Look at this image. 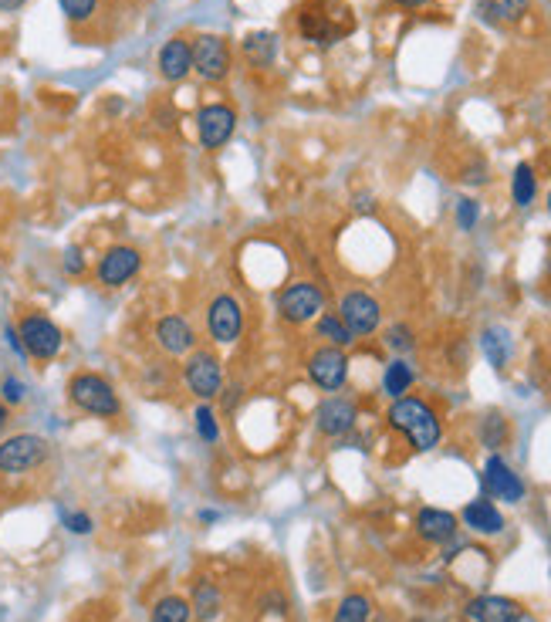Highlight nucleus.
<instances>
[{
	"label": "nucleus",
	"mask_w": 551,
	"mask_h": 622,
	"mask_svg": "<svg viewBox=\"0 0 551 622\" xmlns=\"http://www.w3.org/2000/svg\"><path fill=\"white\" fill-rule=\"evenodd\" d=\"M386 420H389V426H393V430H399L406 440H410L413 450H420V453L433 450L443 440L440 416L433 413L430 403H423V399H416V396H399V399H393V406H389Z\"/></svg>",
	"instance_id": "obj_1"
},
{
	"label": "nucleus",
	"mask_w": 551,
	"mask_h": 622,
	"mask_svg": "<svg viewBox=\"0 0 551 622\" xmlns=\"http://www.w3.org/2000/svg\"><path fill=\"white\" fill-rule=\"evenodd\" d=\"M68 399L71 406H78L88 416H99V420H115L122 413V399L112 389V382L99 376V372H75L68 379Z\"/></svg>",
	"instance_id": "obj_2"
},
{
	"label": "nucleus",
	"mask_w": 551,
	"mask_h": 622,
	"mask_svg": "<svg viewBox=\"0 0 551 622\" xmlns=\"http://www.w3.org/2000/svg\"><path fill=\"white\" fill-rule=\"evenodd\" d=\"M278 315L288 325H308L325 311V291L311 281H295L278 291Z\"/></svg>",
	"instance_id": "obj_3"
},
{
	"label": "nucleus",
	"mask_w": 551,
	"mask_h": 622,
	"mask_svg": "<svg viewBox=\"0 0 551 622\" xmlns=\"http://www.w3.org/2000/svg\"><path fill=\"white\" fill-rule=\"evenodd\" d=\"M48 440L38 433H14V437L0 440V474H28L38 470L48 460Z\"/></svg>",
	"instance_id": "obj_4"
},
{
	"label": "nucleus",
	"mask_w": 551,
	"mask_h": 622,
	"mask_svg": "<svg viewBox=\"0 0 551 622\" xmlns=\"http://www.w3.org/2000/svg\"><path fill=\"white\" fill-rule=\"evenodd\" d=\"M17 335H21L24 349H28V359L38 362H51L65 349V332L48 315H24L21 325H17Z\"/></svg>",
	"instance_id": "obj_5"
},
{
	"label": "nucleus",
	"mask_w": 551,
	"mask_h": 622,
	"mask_svg": "<svg viewBox=\"0 0 551 622\" xmlns=\"http://www.w3.org/2000/svg\"><path fill=\"white\" fill-rule=\"evenodd\" d=\"M183 379H186V389L207 403V399L220 396V389H224V366H220V359L213 352L197 349L186 359Z\"/></svg>",
	"instance_id": "obj_6"
},
{
	"label": "nucleus",
	"mask_w": 551,
	"mask_h": 622,
	"mask_svg": "<svg viewBox=\"0 0 551 622\" xmlns=\"http://www.w3.org/2000/svg\"><path fill=\"white\" fill-rule=\"evenodd\" d=\"M207 328L217 345H237L244 335V305L234 295H217L207 308Z\"/></svg>",
	"instance_id": "obj_7"
},
{
	"label": "nucleus",
	"mask_w": 551,
	"mask_h": 622,
	"mask_svg": "<svg viewBox=\"0 0 551 622\" xmlns=\"http://www.w3.org/2000/svg\"><path fill=\"white\" fill-rule=\"evenodd\" d=\"M308 379L315 382L325 393H335V389L345 386L349 379V355L345 349H335V345H322L308 355Z\"/></svg>",
	"instance_id": "obj_8"
},
{
	"label": "nucleus",
	"mask_w": 551,
	"mask_h": 622,
	"mask_svg": "<svg viewBox=\"0 0 551 622\" xmlns=\"http://www.w3.org/2000/svg\"><path fill=\"white\" fill-rule=\"evenodd\" d=\"M339 318L355 339H362V335H372L382 325V305L366 291H349L339 305Z\"/></svg>",
	"instance_id": "obj_9"
},
{
	"label": "nucleus",
	"mask_w": 551,
	"mask_h": 622,
	"mask_svg": "<svg viewBox=\"0 0 551 622\" xmlns=\"http://www.w3.org/2000/svg\"><path fill=\"white\" fill-rule=\"evenodd\" d=\"M139 268H142V254L136 251V247L115 244V247H109V251L102 254V261H99V268H95V274H99L102 288H122V284H129L132 278H136Z\"/></svg>",
	"instance_id": "obj_10"
},
{
	"label": "nucleus",
	"mask_w": 551,
	"mask_h": 622,
	"mask_svg": "<svg viewBox=\"0 0 551 622\" xmlns=\"http://www.w3.org/2000/svg\"><path fill=\"white\" fill-rule=\"evenodd\" d=\"M193 68L200 71L207 82H224L230 71V48L217 34H200L193 44Z\"/></svg>",
	"instance_id": "obj_11"
},
{
	"label": "nucleus",
	"mask_w": 551,
	"mask_h": 622,
	"mask_svg": "<svg viewBox=\"0 0 551 622\" xmlns=\"http://www.w3.org/2000/svg\"><path fill=\"white\" fill-rule=\"evenodd\" d=\"M484 491L497 497V501H508V504H518L524 497V484L521 477L514 474L511 464L504 457H497V453H491L484 464Z\"/></svg>",
	"instance_id": "obj_12"
},
{
	"label": "nucleus",
	"mask_w": 551,
	"mask_h": 622,
	"mask_svg": "<svg viewBox=\"0 0 551 622\" xmlns=\"http://www.w3.org/2000/svg\"><path fill=\"white\" fill-rule=\"evenodd\" d=\"M355 420H359V410H355V403L345 396L325 399V403L315 410V426H318V433H325V437H345V433H352Z\"/></svg>",
	"instance_id": "obj_13"
},
{
	"label": "nucleus",
	"mask_w": 551,
	"mask_h": 622,
	"mask_svg": "<svg viewBox=\"0 0 551 622\" xmlns=\"http://www.w3.org/2000/svg\"><path fill=\"white\" fill-rule=\"evenodd\" d=\"M156 345L166 355H186L197 345V328L183 315H163L156 322Z\"/></svg>",
	"instance_id": "obj_14"
},
{
	"label": "nucleus",
	"mask_w": 551,
	"mask_h": 622,
	"mask_svg": "<svg viewBox=\"0 0 551 622\" xmlns=\"http://www.w3.org/2000/svg\"><path fill=\"white\" fill-rule=\"evenodd\" d=\"M234 126H237V115L234 109H227V105H207V109H200L197 115V132L207 149L224 146V142L234 136Z\"/></svg>",
	"instance_id": "obj_15"
},
{
	"label": "nucleus",
	"mask_w": 551,
	"mask_h": 622,
	"mask_svg": "<svg viewBox=\"0 0 551 622\" xmlns=\"http://www.w3.org/2000/svg\"><path fill=\"white\" fill-rule=\"evenodd\" d=\"M521 612L518 599H508V595H477L464 606L467 622H514Z\"/></svg>",
	"instance_id": "obj_16"
},
{
	"label": "nucleus",
	"mask_w": 551,
	"mask_h": 622,
	"mask_svg": "<svg viewBox=\"0 0 551 622\" xmlns=\"http://www.w3.org/2000/svg\"><path fill=\"white\" fill-rule=\"evenodd\" d=\"M416 535L430 545H447L457 538V514L440 511V508H423L416 514Z\"/></svg>",
	"instance_id": "obj_17"
},
{
	"label": "nucleus",
	"mask_w": 551,
	"mask_h": 622,
	"mask_svg": "<svg viewBox=\"0 0 551 622\" xmlns=\"http://www.w3.org/2000/svg\"><path fill=\"white\" fill-rule=\"evenodd\" d=\"M190 71H193V44L183 38L166 41L163 51H159V75L166 82H183Z\"/></svg>",
	"instance_id": "obj_18"
},
{
	"label": "nucleus",
	"mask_w": 551,
	"mask_h": 622,
	"mask_svg": "<svg viewBox=\"0 0 551 622\" xmlns=\"http://www.w3.org/2000/svg\"><path fill=\"white\" fill-rule=\"evenodd\" d=\"M464 524L477 535H501L504 531V514L494 508V501L487 497H477L464 508Z\"/></svg>",
	"instance_id": "obj_19"
},
{
	"label": "nucleus",
	"mask_w": 551,
	"mask_h": 622,
	"mask_svg": "<svg viewBox=\"0 0 551 622\" xmlns=\"http://www.w3.org/2000/svg\"><path fill=\"white\" fill-rule=\"evenodd\" d=\"M481 349H484V355H487V362H491V366H494L497 372H501V369L511 362V352H514L508 328H501V325L487 328V332L481 335Z\"/></svg>",
	"instance_id": "obj_20"
},
{
	"label": "nucleus",
	"mask_w": 551,
	"mask_h": 622,
	"mask_svg": "<svg viewBox=\"0 0 551 622\" xmlns=\"http://www.w3.org/2000/svg\"><path fill=\"white\" fill-rule=\"evenodd\" d=\"M413 379H416V372H413L410 362L393 359L386 366V372H382V393H386L389 399L406 396V393H410V386H413Z\"/></svg>",
	"instance_id": "obj_21"
},
{
	"label": "nucleus",
	"mask_w": 551,
	"mask_h": 622,
	"mask_svg": "<svg viewBox=\"0 0 551 622\" xmlns=\"http://www.w3.org/2000/svg\"><path fill=\"white\" fill-rule=\"evenodd\" d=\"M190 606H193V616L197 619H213L220 612V606H224V595H220V589L213 585L210 579H200L197 585H193V599H190Z\"/></svg>",
	"instance_id": "obj_22"
},
{
	"label": "nucleus",
	"mask_w": 551,
	"mask_h": 622,
	"mask_svg": "<svg viewBox=\"0 0 551 622\" xmlns=\"http://www.w3.org/2000/svg\"><path fill=\"white\" fill-rule=\"evenodd\" d=\"M190 619H193V606L183 595H163L153 606V612H149V622H190Z\"/></svg>",
	"instance_id": "obj_23"
},
{
	"label": "nucleus",
	"mask_w": 551,
	"mask_h": 622,
	"mask_svg": "<svg viewBox=\"0 0 551 622\" xmlns=\"http://www.w3.org/2000/svg\"><path fill=\"white\" fill-rule=\"evenodd\" d=\"M372 619V599L362 592H349L345 599L335 606L332 622H369Z\"/></svg>",
	"instance_id": "obj_24"
},
{
	"label": "nucleus",
	"mask_w": 551,
	"mask_h": 622,
	"mask_svg": "<svg viewBox=\"0 0 551 622\" xmlns=\"http://www.w3.org/2000/svg\"><path fill=\"white\" fill-rule=\"evenodd\" d=\"M315 332H318V339H325L328 345H335V349H349V345L355 342V335L345 328L339 315H318Z\"/></svg>",
	"instance_id": "obj_25"
},
{
	"label": "nucleus",
	"mask_w": 551,
	"mask_h": 622,
	"mask_svg": "<svg viewBox=\"0 0 551 622\" xmlns=\"http://www.w3.org/2000/svg\"><path fill=\"white\" fill-rule=\"evenodd\" d=\"M301 34H305L308 41H318V44H332L339 38V31L328 24V14L315 11V7H308L305 14H301Z\"/></svg>",
	"instance_id": "obj_26"
},
{
	"label": "nucleus",
	"mask_w": 551,
	"mask_h": 622,
	"mask_svg": "<svg viewBox=\"0 0 551 622\" xmlns=\"http://www.w3.org/2000/svg\"><path fill=\"white\" fill-rule=\"evenodd\" d=\"M535 193H538L535 170H531L528 163H521L511 176V197H514L518 207H531V203H535Z\"/></svg>",
	"instance_id": "obj_27"
},
{
	"label": "nucleus",
	"mask_w": 551,
	"mask_h": 622,
	"mask_svg": "<svg viewBox=\"0 0 551 622\" xmlns=\"http://www.w3.org/2000/svg\"><path fill=\"white\" fill-rule=\"evenodd\" d=\"M274 51H278V41H274V34H251V38L244 41V55L251 65L257 68H264V65H271L274 61Z\"/></svg>",
	"instance_id": "obj_28"
},
{
	"label": "nucleus",
	"mask_w": 551,
	"mask_h": 622,
	"mask_svg": "<svg viewBox=\"0 0 551 622\" xmlns=\"http://www.w3.org/2000/svg\"><path fill=\"white\" fill-rule=\"evenodd\" d=\"M481 11L491 21H518L528 14V0H484Z\"/></svg>",
	"instance_id": "obj_29"
},
{
	"label": "nucleus",
	"mask_w": 551,
	"mask_h": 622,
	"mask_svg": "<svg viewBox=\"0 0 551 622\" xmlns=\"http://www.w3.org/2000/svg\"><path fill=\"white\" fill-rule=\"evenodd\" d=\"M61 14L68 17V24H88L99 11V0H58Z\"/></svg>",
	"instance_id": "obj_30"
},
{
	"label": "nucleus",
	"mask_w": 551,
	"mask_h": 622,
	"mask_svg": "<svg viewBox=\"0 0 551 622\" xmlns=\"http://www.w3.org/2000/svg\"><path fill=\"white\" fill-rule=\"evenodd\" d=\"M193 420H197V433L203 443H217L220 440V423H217V413L210 410L207 403L197 406V413H193Z\"/></svg>",
	"instance_id": "obj_31"
},
{
	"label": "nucleus",
	"mask_w": 551,
	"mask_h": 622,
	"mask_svg": "<svg viewBox=\"0 0 551 622\" xmlns=\"http://www.w3.org/2000/svg\"><path fill=\"white\" fill-rule=\"evenodd\" d=\"M386 345H389V349H393V352H413V349H416V335H413V328H410V325H403V322L393 325V328H389V332H386Z\"/></svg>",
	"instance_id": "obj_32"
},
{
	"label": "nucleus",
	"mask_w": 551,
	"mask_h": 622,
	"mask_svg": "<svg viewBox=\"0 0 551 622\" xmlns=\"http://www.w3.org/2000/svg\"><path fill=\"white\" fill-rule=\"evenodd\" d=\"M504 437H508V426H504V420H501V416H497V413H491V416H487V420H484V430H481V440L487 443V447H501V443H504Z\"/></svg>",
	"instance_id": "obj_33"
},
{
	"label": "nucleus",
	"mask_w": 551,
	"mask_h": 622,
	"mask_svg": "<svg viewBox=\"0 0 551 622\" xmlns=\"http://www.w3.org/2000/svg\"><path fill=\"white\" fill-rule=\"evenodd\" d=\"M0 399H4L7 406H21L24 399H28V386H24L17 376H7L0 382Z\"/></svg>",
	"instance_id": "obj_34"
},
{
	"label": "nucleus",
	"mask_w": 551,
	"mask_h": 622,
	"mask_svg": "<svg viewBox=\"0 0 551 622\" xmlns=\"http://www.w3.org/2000/svg\"><path fill=\"white\" fill-rule=\"evenodd\" d=\"M477 220H481V203L464 197L457 203V224H460V230H474Z\"/></svg>",
	"instance_id": "obj_35"
},
{
	"label": "nucleus",
	"mask_w": 551,
	"mask_h": 622,
	"mask_svg": "<svg viewBox=\"0 0 551 622\" xmlns=\"http://www.w3.org/2000/svg\"><path fill=\"white\" fill-rule=\"evenodd\" d=\"M61 521H65V528L71 535H88V531H92V518H88L85 511H65Z\"/></svg>",
	"instance_id": "obj_36"
},
{
	"label": "nucleus",
	"mask_w": 551,
	"mask_h": 622,
	"mask_svg": "<svg viewBox=\"0 0 551 622\" xmlns=\"http://www.w3.org/2000/svg\"><path fill=\"white\" fill-rule=\"evenodd\" d=\"M61 268H65L68 274H85V268H88V261H85V254H82V247H68L65 251V257H61Z\"/></svg>",
	"instance_id": "obj_37"
},
{
	"label": "nucleus",
	"mask_w": 551,
	"mask_h": 622,
	"mask_svg": "<svg viewBox=\"0 0 551 622\" xmlns=\"http://www.w3.org/2000/svg\"><path fill=\"white\" fill-rule=\"evenodd\" d=\"M4 339H7V345H11V349L21 355V359H28V349H24V342H21V335H17V328L14 325H7L4 328Z\"/></svg>",
	"instance_id": "obj_38"
},
{
	"label": "nucleus",
	"mask_w": 551,
	"mask_h": 622,
	"mask_svg": "<svg viewBox=\"0 0 551 622\" xmlns=\"http://www.w3.org/2000/svg\"><path fill=\"white\" fill-rule=\"evenodd\" d=\"M7 420H11V406H7L4 399H0V430L7 426Z\"/></svg>",
	"instance_id": "obj_39"
},
{
	"label": "nucleus",
	"mask_w": 551,
	"mask_h": 622,
	"mask_svg": "<svg viewBox=\"0 0 551 622\" xmlns=\"http://www.w3.org/2000/svg\"><path fill=\"white\" fill-rule=\"evenodd\" d=\"M21 4H24V0H0V11H17Z\"/></svg>",
	"instance_id": "obj_40"
},
{
	"label": "nucleus",
	"mask_w": 551,
	"mask_h": 622,
	"mask_svg": "<svg viewBox=\"0 0 551 622\" xmlns=\"http://www.w3.org/2000/svg\"><path fill=\"white\" fill-rule=\"evenodd\" d=\"M396 4H399V7H423L426 0H396Z\"/></svg>",
	"instance_id": "obj_41"
},
{
	"label": "nucleus",
	"mask_w": 551,
	"mask_h": 622,
	"mask_svg": "<svg viewBox=\"0 0 551 622\" xmlns=\"http://www.w3.org/2000/svg\"><path fill=\"white\" fill-rule=\"evenodd\" d=\"M514 622H538V619L531 616V612H524V609H521V612H518V619H514Z\"/></svg>",
	"instance_id": "obj_42"
},
{
	"label": "nucleus",
	"mask_w": 551,
	"mask_h": 622,
	"mask_svg": "<svg viewBox=\"0 0 551 622\" xmlns=\"http://www.w3.org/2000/svg\"><path fill=\"white\" fill-rule=\"evenodd\" d=\"M376 622H393V616H386V612H379V616H376Z\"/></svg>",
	"instance_id": "obj_43"
},
{
	"label": "nucleus",
	"mask_w": 551,
	"mask_h": 622,
	"mask_svg": "<svg viewBox=\"0 0 551 622\" xmlns=\"http://www.w3.org/2000/svg\"><path fill=\"white\" fill-rule=\"evenodd\" d=\"M548 281H551V257H548Z\"/></svg>",
	"instance_id": "obj_44"
},
{
	"label": "nucleus",
	"mask_w": 551,
	"mask_h": 622,
	"mask_svg": "<svg viewBox=\"0 0 551 622\" xmlns=\"http://www.w3.org/2000/svg\"><path fill=\"white\" fill-rule=\"evenodd\" d=\"M548 213H551V193H548Z\"/></svg>",
	"instance_id": "obj_45"
},
{
	"label": "nucleus",
	"mask_w": 551,
	"mask_h": 622,
	"mask_svg": "<svg viewBox=\"0 0 551 622\" xmlns=\"http://www.w3.org/2000/svg\"><path fill=\"white\" fill-rule=\"evenodd\" d=\"M410 622H423V619H410Z\"/></svg>",
	"instance_id": "obj_46"
}]
</instances>
